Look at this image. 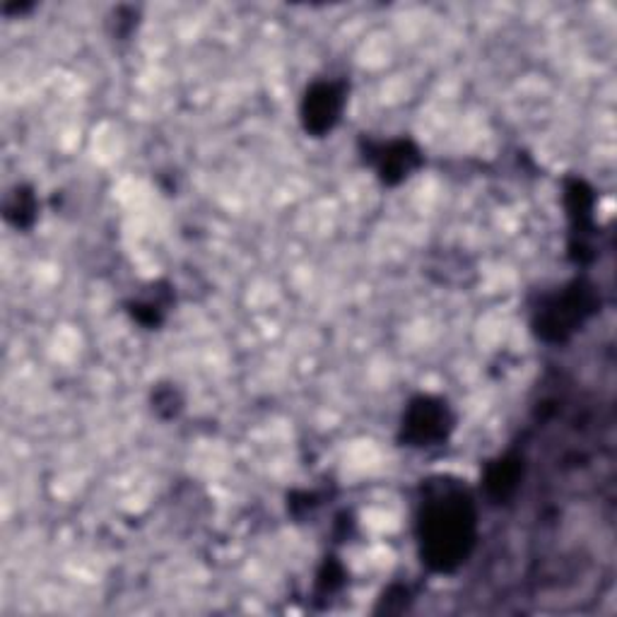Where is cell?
<instances>
[{
  "label": "cell",
  "instance_id": "cell-1",
  "mask_svg": "<svg viewBox=\"0 0 617 617\" xmlns=\"http://www.w3.org/2000/svg\"><path fill=\"white\" fill-rule=\"evenodd\" d=\"M477 517L468 493L459 485L437 483L417 511V538L423 562L432 572L447 574L459 569L475 545Z\"/></svg>",
  "mask_w": 617,
  "mask_h": 617
},
{
  "label": "cell",
  "instance_id": "cell-2",
  "mask_svg": "<svg viewBox=\"0 0 617 617\" xmlns=\"http://www.w3.org/2000/svg\"><path fill=\"white\" fill-rule=\"evenodd\" d=\"M596 311V293L584 281H574L562 293L547 297L535 313V333L547 343L567 341Z\"/></svg>",
  "mask_w": 617,
  "mask_h": 617
},
{
  "label": "cell",
  "instance_id": "cell-3",
  "mask_svg": "<svg viewBox=\"0 0 617 617\" xmlns=\"http://www.w3.org/2000/svg\"><path fill=\"white\" fill-rule=\"evenodd\" d=\"M453 429V413L437 395H417L411 401L401 423V441L407 447L427 449L444 444Z\"/></svg>",
  "mask_w": 617,
  "mask_h": 617
},
{
  "label": "cell",
  "instance_id": "cell-4",
  "mask_svg": "<svg viewBox=\"0 0 617 617\" xmlns=\"http://www.w3.org/2000/svg\"><path fill=\"white\" fill-rule=\"evenodd\" d=\"M345 83L341 80H321V83H313L305 99H301L299 116L305 131L313 138H321L325 133H331L335 123L341 121V114L345 109Z\"/></svg>",
  "mask_w": 617,
  "mask_h": 617
},
{
  "label": "cell",
  "instance_id": "cell-5",
  "mask_svg": "<svg viewBox=\"0 0 617 617\" xmlns=\"http://www.w3.org/2000/svg\"><path fill=\"white\" fill-rule=\"evenodd\" d=\"M363 153L367 162L375 165L379 179L387 186L405 181L411 174L423 165L420 150L413 141H363Z\"/></svg>",
  "mask_w": 617,
  "mask_h": 617
},
{
  "label": "cell",
  "instance_id": "cell-6",
  "mask_svg": "<svg viewBox=\"0 0 617 617\" xmlns=\"http://www.w3.org/2000/svg\"><path fill=\"white\" fill-rule=\"evenodd\" d=\"M567 207L572 217L574 237H579V247H574V256L584 261V251L589 249L586 239L593 229V191L581 179L567 181Z\"/></svg>",
  "mask_w": 617,
  "mask_h": 617
},
{
  "label": "cell",
  "instance_id": "cell-7",
  "mask_svg": "<svg viewBox=\"0 0 617 617\" xmlns=\"http://www.w3.org/2000/svg\"><path fill=\"white\" fill-rule=\"evenodd\" d=\"M521 475H523V459L505 456V459L495 461L485 473L487 495L497 499V502L509 499L511 495L517 493V487L521 483Z\"/></svg>",
  "mask_w": 617,
  "mask_h": 617
},
{
  "label": "cell",
  "instance_id": "cell-8",
  "mask_svg": "<svg viewBox=\"0 0 617 617\" xmlns=\"http://www.w3.org/2000/svg\"><path fill=\"white\" fill-rule=\"evenodd\" d=\"M5 219L20 229L32 227L34 219H37V195H34V191L27 189V186H17V189L8 195Z\"/></svg>",
  "mask_w": 617,
  "mask_h": 617
},
{
  "label": "cell",
  "instance_id": "cell-9",
  "mask_svg": "<svg viewBox=\"0 0 617 617\" xmlns=\"http://www.w3.org/2000/svg\"><path fill=\"white\" fill-rule=\"evenodd\" d=\"M169 305V295L162 297V289H155V299H141L131 305V313L138 323L143 325H157L162 319H165V311Z\"/></svg>",
  "mask_w": 617,
  "mask_h": 617
},
{
  "label": "cell",
  "instance_id": "cell-10",
  "mask_svg": "<svg viewBox=\"0 0 617 617\" xmlns=\"http://www.w3.org/2000/svg\"><path fill=\"white\" fill-rule=\"evenodd\" d=\"M345 584V572H343V567L337 565V562H325L323 569H321V574H319V581H317V589L321 593H335L337 589H341Z\"/></svg>",
  "mask_w": 617,
  "mask_h": 617
},
{
  "label": "cell",
  "instance_id": "cell-11",
  "mask_svg": "<svg viewBox=\"0 0 617 617\" xmlns=\"http://www.w3.org/2000/svg\"><path fill=\"white\" fill-rule=\"evenodd\" d=\"M153 403H155V411H162V407H169V417L177 415L179 405H181L179 395H177V391H174V389H157Z\"/></svg>",
  "mask_w": 617,
  "mask_h": 617
}]
</instances>
